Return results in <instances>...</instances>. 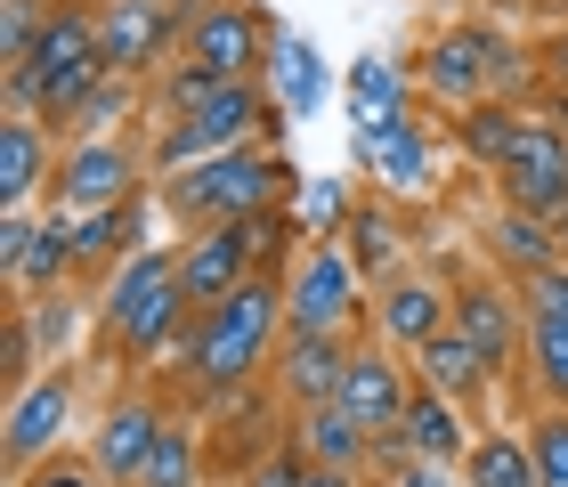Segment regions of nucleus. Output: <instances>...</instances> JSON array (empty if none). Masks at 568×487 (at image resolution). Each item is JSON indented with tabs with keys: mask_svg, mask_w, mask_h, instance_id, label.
Listing matches in <instances>:
<instances>
[{
	"mask_svg": "<svg viewBox=\"0 0 568 487\" xmlns=\"http://www.w3.org/2000/svg\"><path fill=\"white\" fill-rule=\"evenodd\" d=\"M276 333H284V293L276 285H236L220 310H203L195 342H187L195 349V382H203V390H236V382H252L268 366Z\"/></svg>",
	"mask_w": 568,
	"mask_h": 487,
	"instance_id": "1",
	"label": "nucleus"
},
{
	"mask_svg": "<svg viewBox=\"0 0 568 487\" xmlns=\"http://www.w3.org/2000/svg\"><path fill=\"white\" fill-rule=\"evenodd\" d=\"M284 171L276 155H261V146H227V155H212V163H187V171H171V212L179 220H212V227H227V220H261L268 203L284 195Z\"/></svg>",
	"mask_w": 568,
	"mask_h": 487,
	"instance_id": "2",
	"label": "nucleus"
},
{
	"mask_svg": "<svg viewBox=\"0 0 568 487\" xmlns=\"http://www.w3.org/2000/svg\"><path fill=\"white\" fill-rule=\"evenodd\" d=\"M179 317H187V285H179V261L171 252H131L122 261V276L106 285V325H114V342L131 349V357H154L179 333Z\"/></svg>",
	"mask_w": 568,
	"mask_h": 487,
	"instance_id": "3",
	"label": "nucleus"
},
{
	"mask_svg": "<svg viewBox=\"0 0 568 487\" xmlns=\"http://www.w3.org/2000/svg\"><path fill=\"white\" fill-rule=\"evenodd\" d=\"M261 90L252 82H212L195 106H179L171 139H163V171H187V163H212L227 146H252V122H261Z\"/></svg>",
	"mask_w": 568,
	"mask_h": 487,
	"instance_id": "4",
	"label": "nucleus"
},
{
	"mask_svg": "<svg viewBox=\"0 0 568 487\" xmlns=\"http://www.w3.org/2000/svg\"><path fill=\"white\" fill-rule=\"evenodd\" d=\"M284 236V227L261 212V220H227L212 227V236L187 244V261H179V285H187V310H220L236 285H252V261Z\"/></svg>",
	"mask_w": 568,
	"mask_h": 487,
	"instance_id": "5",
	"label": "nucleus"
},
{
	"mask_svg": "<svg viewBox=\"0 0 568 487\" xmlns=\"http://www.w3.org/2000/svg\"><path fill=\"white\" fill-rule=\"evenodd\" d=\"M504 171V195L511 212H568V139L545 131V122H520V139H511V155L496 163Z\"/></svg>",
	"mask_w": 568,
	"mask_h": 487,
	"instance_id": "6",
	"label": "nucleus"
},
{
	"mask_svg": "<svg viewBox=\"0 0 568 487\" xmlns=\"http://www.w3.org/2000/svg\"><path fill=\"white\" fill-rule=\"evenodd\" d=\"M349 310H357V261H349V252H333V244H317V252L293 268L284 325H293V333H333Z\"/></svg>",
	"mask_w": 568,
	"mask_h": 487,
	"instance_id": "7",
	"label": "nucleus"
},
{
	"mask_svg": "<svg viewBox=\"0 0 568 487\" xmlns=\"http://www.w3.org/2000/svg\"><path fill=\"white\" fill-rule=\"evenodd\" d=\"M65 423H73V374H41L33 390H17L9 398V471L24 479L33 464H49V447L65 439Z\"/></svg>",
	"mask_w": 568,
	"mask_h": 487,
	"instance_id": "8",
	"label": "nucleus"
},
{
	"mask_svg": "<svg viewBox=\"0 0 568 487\" xmlns=\"http://www.w3.org/2000/svg\"><path fill=\"white\" fill-rule=\"evenodd\" d=\"M261 41H268L261 17L236 9V0H220V9H203V17L187 24V65L220 73V82H252V58H268Z\"/></svg>",
	"mask_w": 568,
	"mask_h": 487,
	"instance_id": "9",
	"label": "nucleus"
},
{
	"mask_svg": "<svg viewBox=\"0 0 568 487\" xmlns=\"http://www.w3.org/2000/svg\"><path fill=\"white\" fill-rule=\"evenodd\" d=\"M131 179H139V163L122 155L114 139H82L58 171V195L73 212H122V203H131Z\"/></svg>",
	"mask_w": 568,
	"mask_h": 487,
	"instance_id": "10",
	"label": "nucleus"
},
{
	"mask_svg": "<svg viewBox=\"0 0 568 487\" xmlns=\"http://www.w3.org/2000/svg\"><path fill=\"white\" fill-rule=\"evenodd\" d=\"M333 406H342V415H357V423L382 439V430L406 423V406H415V398H406V374L390 366V357L366 349V357H349V374H342V390H333Z\"/></svg>",
	"mask_w": 568,
	"mask_h": 487,
	"instance_id": "11",
	"label": "nucleus"
},
{
	"mask_svg": "<svg viewBox=\"0 0 568 487\" xmlns=\"http://www.w3.org/2000/svg\"><path fill=\"white\" fill-rule=\"evenodd\" d=\"M357 155L382 171V187H390V195H423V187H430V139H423L406 114L357 122Z\"/></svg>",
	"mask_w": 568,
	"mask_h": 487,
	"instance_id": "12",
	"label": "nucleus"
},
{
	"mask_svg": "<svg viewBox=\"0 0 568 487\" xmlns=\"http://www.w3.org/2000/svg\"><path fill=\"white\" fill-rule=\"evenodd\" d=\"M98 49H106L114 73H139L171 49V9L163 0H114L106 17H98Z\"/></svg>",
	"mask_w": 568,
	"mask_h": 487,
	"instance_id": "13",
	"label": "nucleus"
},
{
	"mask_svg": "<svg viewBox=\"0 0 568 487\" xmlns=\"http://www.w3.org/2000/svg\"><path fill=\"white\" fill-rule=\"evenodd\" d=\"M154 439H163V415H154L146 398H131V406H114V415L98 423V455H90V464L106 471V479H139L146 455H154Z\"/></svg>",
	"mask_w": 568,
	"mask_h": 487,
	"instance_id": "14",
	"label": "nucleus"
},
{
	"mask_svg": "<svg viewBox=\"0 0 568 487\" xmlns=\"http://www.w3.org/2000/svg\"><path fill=\"white\" fill-rule=\"evenodd\" d=\"M415 357H423V390H438V398H471V390H487V374H496L463 325H438Z\"/></svg>",
	"mask_w": 568,
	"mask_h": 487,
	"instance_id": "15",
	"label": "nucleus"
},
{
	"mask_svg": "<svg viewBox=\"0 0 568 487\" xmlns=\"http://www.w3.org/2000/svg\"><path fill=\"white\" fill-rule=\"evenodd\" d=\"M284 398H301V406H333V390H342V374H349V357L333 333H293V349H284Z\"/></svg>",
	"mask_w": 568,
	"mask_h": 487,
	"instance_id": "16",
	"label": "nucleus"
},
{
	"mask_svg": "<svg viewBox=\"0 0 568 487\" xmlns=\"http://www.w3.org/2000/svg\"><path fill=\"white\" fill-rule=\"evenodd\" d=\"M49 171H58V155H49L41 122L33 114H9V122H0V203L24 212V195H33Z\"/></svg>",
	"mask_w": 568,
	"mask_h": 487,
	"instance_id": "17",
	"label": "nucleus"
},
{
	"mask_svg": "<svg viewBox=\"0 0 568 487\" xmlns=\"http://www.w3.org/2000/svg\"><path fill=\"white\" fill-rule=\"evenodd\" d=\"M268 82H276V106L284 114H317V98L333 90V73H325V58L301 33H276L268 41Z\"/></svg>",
	"mask_w": 568,
	"mask_h": 487,
	"instance_id": "18",
	"label": "nucleus"
},
{
	"mask_svg": "<svg viewBox=\"0 0 568 487\" xmlns=\"http://www.w3.org/2000/svg\"><path fill=\"white\" fill-rule=\"evenodd\" d=\"M455 325L479 342L487 366H511V342H520V310H511L496 285H463V293H455Z\"/></svg>",
	"mask_w": 568,
	"mask_h": 487,
	"instance_id": "19",
	"label": "nucleus"
},
{
	"mask_svg": "<svg viewBox=\"0 0 568 487\" xmlns=\"http://www.w3.org/2000/svg\"><path fill=\"white\" fill-rule=\"evenodd\" d=\"M398 439L415 447L423 464H455V455H471V430H463L455 398H438V390H415V406H406V423H398Z\"/></svg>",
	"mask_w": 568,
	"mask_h": 487,
	"instance_id": "20",
	"label": "nucleus"
},
{
	"mask_svg": "<svg viewBox=\"0 0 568 487\" xmlns=\"http://www.w3.org/2000/svg\"><path fill=\"white\" fill-rule=\"evenodd\" d=\"M423 82L438 98H463V106H479V82H487V33H447L423 58Z\"/></svg>",
	"mask_w": 568,
	"mask_h": 487,
	"instance_id": "21",
	"label": "nucleus"
},
{
	"mask_svg": "<svg viewBox=\"0 0 568 487\" xmlns=\"http://www.w3.org/2000/svg\"><path fill=\"white\" fill-rule=\"evenodd\" d=\"M301 439H308V464H325V471H349L357 455H366V439H374V430L357 423V415H342V406H308Z\"/></svg>",
	"mask_w": 568,
	"mask_h": 487,
	"instance_id": "22",
	"label": "nucleus"
},
{
	"mask_svg": "<svg viewBox=\"0 0 568 487\" xmlns=\"http://www.w3.org/2000/svg\"><path fill=\"white\" fill-rule=\"evenodd\" d=\"M73 261H82V252H73V220H65V212H49V220H41V236L24 244V261H17L9 276H17V285H41V293H49Z\"/></svg>",
	"mask_w": 568,
	"mask_h": 487,
	"instance_id": "23",
	"label": "nucleus"
},
{
	"mask_svg": "<svg viewBox=\"0 0 568 487\" xmlns=\"http://www.w3.org/2000/svg\"><path fill=\"white\" fill-rule=\"evenodd\" d=\"M463 471H471V487H545V479H536L528 439H471Z\"/></svg>",
	"mask_w": 568,
	"mask_h": 487,
	"instance_id": "24",
	"label": "nucleus"
},
{
	"mask_svg": "<svg viewBox=\"0 0 568 487\" xmlns=\"http://www.w3.org/2000/svg\"><path fill=\"white\" fill-rule=\"evenodd\" d=\"M349 106H357V122L406 114V73H398L390 58H357V65H349Z\"/></svg>",
	"mask_w": 568,
	"mask_h": 487,
	"instance_id": "25",
	"label": "nucleus"
},
{
	"mask_svg": "<svg viewBox=\"0 0 568 487\" xmlns=\"http://www.w3.org/2000/svg\"><path fill=\"white\" fill-rule=\"evenodd\" d=\"M438 317H447V301H438V285H390L382 293V333H398V342H430Z\"/></svg>",
	"mask_w": 568,
	"mask_h": 487,
	"instance_id": "26",
	"label": "nucleus"
},
{
	"mask_svg": "<svg viewBox=\"0 0 568 487\" xmlns=\"http://www.w3.org/2000/svg\"><path fill=\"white\" fill-rule=\"evenodd\" d=\"M496 252H504V261L520 268V276H536V268H552V261H560V236H552V227L536 220V212H504V220H496Z\"/></svg>",
	"mask_w": 568,
	"mask_h": 487,
	"instance_id": "27",
	"label": "nucleus"
},
{
	"mask_svg": "<svg viewBox=\"0 0 568 487\" xmlns=\"http://www.w3.org/2000/svg\"><path fill=\"white\" fill-rule=\"evenodd\" d=\"M195 471H203L195 439H187V430H171V423H163V439H154V455H146L139 487H195Z\"/></svg>",
	"mask_w": 568,
	"mask_h": 487,
	"instance_id": "28",
	"label": "nucleus"
},
{
	"mask_svg": "<svg viewBox=\"0 0 568 487\" xmlns=\"http://www.w3.org/2000/svg\"><path fill=\"white\" fill-rule=\"evenodd\" d=\"M528 349H536V382H545V398L568 406V325H560V317H536Z\"/></svg>",
	"mask_w": 568,
	"mask_h": 487,
	"instance_id": "29",
	"label": "nucleus"
},
{
	"mask_svg": "<svg viewBox=\"0 0 568 487\" xmlns=\"http://www.w3.org/2000/svg\"><path fill=\"white\" fill-rule=\"evenodd\" d=\"M511 139H520V122H511L504 106H487V98H479L471 114H463V146H471L479 163H504V155H511Z\"/></svg>",
	"mask_w": 568,
	"mask_h": 487,
	"instance_id": "30",
	"label": "nucleus"
},
{
	"mask_svg": "<svg viewBox=\"0 0 568 487\" xmlns=\"http://www.w3.org/2000/svg\"><path fill=\"white\" fill-rule=\"evenodd\" d=\"M528 455H536V479L545 487H568V406L528 430Z\"/></svg>",
	"mask_w": 568,
	"mask_h": 487,
	"instance_id": "31",
	"label": "nucleus"
},
{
	"mask_svg": "<svg viewBox=\"0 0 568 487\" xmlns=\"http://www.w3.org/2000/svg\"><path fill=\"white\" fill-rule=\"evenodd\" d=\"M349 244H357V252H349L357 268H390V261H398V227L382 220V212H357V220H349Z\"/></svg>",
	"mask_w": 568,
	"mask_h": 487,
	"instance_id": "32",
	"label": "nucleus"
},
{
	"mask_svg": "<svg viewBox=\"0 0 568 487\" xmlns=\"http://www.w3.org/2000/svg\"><path fill=\"white\" fill-rule=\"evenodd\" d=\"M41 9H33V0H9V17H0V58H9V65H24V58H33V49H41Z\"/></svg>",
	"mask_w": 568,
	"mask_h": 487,
	"instance_id": "33",
	"label": "nucleus"
},
{
	"mask_svg": "<svg viewBox=\"0 0 568 487\" xmlns=\"http://www.w3.org/2000/svg\"><path fill=\"white\" fill-rule=\"evenodd\" d=\"M114 114H131V73H106L90 98H82V114H73V131H106Z\"/></svg>",
	"mask_w": 568,
	"mask_h": 487,
	"instance_id": "34",
	"label": "nucleus"
},
{
	"mask_svg": "<svg viewBox=\"0 0 568 487\" xmlns=\"http://www.w3.org/2000/svg\"><path fill=\"white\" fill-rule=\"evenodd\" d=\"M301 212H308V227H317V244H325L333 227H342L349 203H342V187H333V179H317V187H301Z\"/></svg>",
	"mask_w": 568,
	"mask_h": 487,
	"instance_id": "35",
	"label": "nucleus"
},
{
	"mask_svg": "<svg viewBox=\"0 0 568 487\" xmlns=\"http://www.w3.org/2000/svg\"><path fill=\"white\" fill-rule=\"evenodd\" d=\"M114 236H122V212H90V220H73V252H82V261H106Z\"/></svg>",
	"mask_w": 568,
	"mask_h": 487,
	"instance_id": "36",
	"label": "nucleus"
},
{
	"mask_svg": "<svg viewBox=\"0 0 568 487\" xmlns=\"http://www.w3.org/2000/svg\"><path fill=\"white\" fill-rule=\"evenodd\" d=\"M528 301H536V317H560V325H568V268H560V261L536 268V276H528Z\"/></svg>",
	"mask_w": 568,
	"mask_h": 487,
	"instance_id": "37",
	"label": "nucleus"
},
{
	"mask_svg": "<svg viewBox=\"0 0 568 487\" xmlns=\"http://www.w3.org/2000/svg\"><path fill=\"white\" fill-rule=\"evenodd\" d=\"M17 487H98V464H65L58 455V464H33Z\"/></svg>",
	"mask_w": 568,
	"mask_h": 487,
	"instance_id": "38",
	"label": "nucleus"
},
{
	"mask_svg": "<svg viewBox=\"0 0 568 487\" xmlns=\"http://www.w3.org/2000/svg\"><path fill=\"white\" fill-rule=\"evenodd\" d=\"M33 236H41V227L24 220V212H9V220H0V268H17V261H24V244H33Z\"/></svg>",
	"mask_w": 568,
	"mask_h": 487,
	"instance_id": "39",
	"label": "nucleus"
},
{
	"mask_svg": "<svg viewBox=\"0 0 568 487\" xmlns=\"http://www.w3.org/2000/svg\"><path fill=\"white\" fill-rule=\"evenodd\" d=\"M33 325H41V342H49V349H58V342H65V333H73V301H58V293H49V301H41V310H33Z\"/></svg>",
	"mask_w": 568,
	"mask_h": 487,
	"instance_id": "40",
	"label": "nucleus"
},
{
	"mask_svg": "<svg viewBox=\"0 0 568 487\" xmlns=\"http://www.w3.org/2000/svg\"><path fill=\"white\" fill-rule=\"evenodd\" d=\"M301 471H308V464H293V455H268V464H252L244 487H301Z\"/></svg>",
	"mask_w": 568,
	"mask_h": 487,
	"instance_id": "41",
	"label": "nucleus"
},
{
	"mask_svg": "<svg viewBox=\"0 0 568 487\" xmlns=\"http://www.w3.org/2000/svg\"><path fill=\"white\" fill-rule=\"evenodd\" d=\"M487 90H520V58L504 41H487Z\"/></svg>",
	"mask_w": 568,
	"mask_h": 487,
	"instance_id": "42",
	"label": "nucleus"
},
{
	"mask_svg": "<svg viewBox=\"0 0 568 487\" xmlns=\"http://www.w3.org/2000/svg\"><path fill=\"white\" fill-rule=\"evenodd\" d=\"M398 487H455V479H447V464H423V455H415V464L398 471Z\"/></svg>",
	"mask_w": 568,
	"mask_h": 487,
	"instance_id": "43",
	"label": "nucleus"
},
{
	"mask_svg": "<svg viewBox=\"0 0 568 487\" xmlns=\"http://www.w3.org/2000/svg\"><path fill=\"white\" fill-rule=\"evenodd\" d=\"M301 487H349V471H325V464H308V471H301Z\"/></svg>",
	"mask_w": 568,
	"mask_h": 487,
	"instance_id": "44",
	"label": "nucleus"
},
{
	"mask_svg": "<svg viewBox=\"0 0 568 487\" xmlns=\"http://www.w3.org/2000/svg\"><path fill=\"white\" fill-rule=\"evenodd\" d=\"M560 261H568V212H560Z\"/></svg>",
	"mask_w": 568,
	"mask_h": 487,
	"instance_id": "45",
	"label": "nucleus"
},
{
	"mask_svg": "<svg viewBox=\"0 0 568 487\" xmlns=\"http://www.w3.org/2000/svg\"><path fill=\"white\" fill-rule=\"evenodd\" d=\"M560 73H568V41H560Z\"/></svg>",
	"mask_w": 568,
	"mask_h": 487,
	"instance_id": "46",
	"label": "nucleus"
},
{
	"mask_svg": "<svg viewBox=\"0 0 568 487\" xmlns=\"http://www.w3.org/2000/svg\"><path fill=\"white\" fill-rule=\"evenodd\" d=\"M163 9H171V0H163Z\"/></svg>",
	"mask_w": 568,
	"mask_h": 487,
	"instance_id": "47",
	"label": "nucleus"
}]
</instances>
